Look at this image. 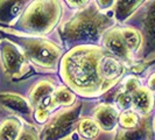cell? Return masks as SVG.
Returning a JSON list of instances; mask_svg holds the SVG:
<instances>
[{
    "label": "cell",
    "instance_id": "cell-1",
    "mask_svg": "<svg viewBox=\"0 0 155 140\" xmlns=\"http://www.w3.org/2000/svg\"><path fill=\"white\" fill-rule=\"evenodd\" d=\"M104 52L99 47L78 46L63 56L61 77L75 92L85 97L98 96L111 88L101 76L99 61Z\"/></svg>",
    "mask_w": 155,
    "mask_h": 140
},
{
    "label": "cell",
    "instance_id": "cell-2",
    "mask_svg": "<svg viewBox=\"0 0 155 140\" xmlns=\"http://www.w3.org/2000/svg\"><path fill=\"white\" fill-rule=\"evenodd\" d=\"M112 25L109 16L101 13L96 7L79 12L61 29V34L68 42L93 43L101 39L103 33Z\"/></svg>",
    "mask_w": 155,
    "mask_h": 140
},
{
    "label": "cell",
    "instance_id": "cell-3",
    "mask_svg": "<svg viewBox=\"0 0 155 140\" xmlns=\"http://www.w3.org/2000/svg\"><path fill=\"white\" fill-rule=\"evenodd\" d=\"M61 12L58 0H34L25 9L20 26L34 34H47L58 22Z\"/></svg>",
    "mask_w": 155,
    "mask_h": 140
},
{
    "label": "cell",
    "instance_id": "cell-4",
    "mask_svg": "<svg viewBox=\"0 0 155 140\" xmlns=\"http://www.w3.org/2000/svg\"><path fill=\"white\" fill-rule=\"evenodd\" d=\"M26 57L40 68L54 69L62 50L55 43L43 39H22L21 41Z\"/></svg>",
    "mask_w": 155,
    "mask_h": 140
},
{
    "label": "cell",
    "instance_id": "cell-5",
    "mask_svg": "<svg viewBox=\"0 0 155 140\" xmlns=\"http://www.w3.org/2000/svg\"><path fill=\"white\" fill-rule=\"evenodd\" d=\"M1 61L5 72L9 77L20 78L28 71L26 55L13 42L4 40L0 42Z\"/></svg>",
    "mask_w": 155,
    "mask_h": 140
},
{
    "label": "cell",
    "instance_id": "cell-6",
    "mask_svg": "<svg viewBox=\"0 0 155 140\" xmlns=\"http://www.w3.org/2000/svg\"><path fill=\"white\" fill-rule=\"evenodd\" d=\"M82 105L77 104L68 110L61 111L53 118V120L47 125L45 131L42 132L43 139H56L67 134L72 128V125L76 123Z\"/></svg>",
    "mask_w": 155,
    "mask_h": 140
},
{
    "label": "cell",
    "instance_id": "cell-7",
    "mask_svg": "<svg viewBox=\"0 0 155 140\" xmlns=\"http://www.w3.org/2000/svg\"><path fill=\"white\" fill-rule=\"evenodd\" d=\"M99 72L101 78L112 86L124 74V67L116 58L103 55L99 61Z\"/></svg>",
    "mask_w": 155,
    "mask_h": 140
},
{
    "label": "cell",
    "instance_id": "cell-8",
    "mask_svg": "<svg viewBox=\"0 0 155 140\" xmlns=\"http://www.w3.org/2000/svg\"><path fill=\"white\" fill-rule=\"evenodd\" d=\"M103 43L105 48L110 50L112 54L117 55L118 57L123 58L125 61H131V52L124 42L119 31L113 29V31L107 32L104 35Z\"/></svg>",
    "mask_w": 155,
    "mask_h": 140
},
{
    "label": "cell",
    "instance_id": "cell-9",
    "mask_svg": "<svg viewBox=\"0 0 155 140\" xmlns=\"http://www.w3.org/2000/svg\"><path fill=\"white\" fill-rule=\"evenodd\" d=\"M118 111L111 105H99L94 110V119L104 131H112L118 123Z\"/></svg>",
    "mask_w": 155,
    "mask_h": 140
},
{
    "label": "cell",
    "instance_id": "cell-10",
    "mask_svg": "<svg viewBox=\"0 0 155 140\" xmlns=\"http://www.w3.org/2000/svg\"><path fill=\"white\" fill-rule=\"evenodd\" d=\"M26 0H0V22L12 25L21 14Z\"/></svg>",
    "mask_w": 155,
    "mask_h": 140
},
{
    "label": "cell",
    "instance_id": "cell-11",
    "mask_svg": "<svg viewBox=\"0 0 155 140\" xmlns=\"http://www.w3.org/2000/svg\"><path fill=\"white\" fill-rule=\"evenodd\" d=\"M0 103L8 109L20 112L22 115L31 113V105L23 97L15 93H0Z\"/></svg>",
    "mask_w": 155,
    "mask_h": 140
},
{
    "label": "cell",
    "instance_id": "cell-12",
    "mask_svg": "<svg viewBox=\"0 0 155 140\" xmlns=\"http://www.w3.org/2000/svg\"><path fill=\"white\" fill-rule=\"evenodd\" d=\"M132 102L139 111L143 112V113H148L153 106L152 92L146 88L139 86L134 92H132Z\"/></svg>",
    "mask_w": 155,
    "mask_h": 140
},
{
    "label": "cell",
    "instance_id": "cell-13",
    "mask_svg": "<svg viewBox=\"0 0 155 140\" xmlns=\"http://www.w3.org/2000/svg\"><path fill=\"white\" fill-rule=\"evenodd\" d=\"M21 130V124L15 118L6 119L0 125V139L1 140H13L18 139Z\"/></svg>",
    "mask_w": 155,
    "mask_h": 140
},
{
    "label": "cell",
    "instance_id": "cell-14",
    "mask_svg": "<svg viewBox=\"0 0 155 140\" xmlns=\"http://www.w3.org/2000/svg\"><path fill=\"white\" fill-rule=\"evenodd\" d=\"M55 90L54 84L49 81H41L33 88L31 92V101L33 104H39L45 97L51 95Z\"/></svg>",
    "mask_w": 155,
    "mask_h": 140
},
{
    "label": "cell",
    "instance_id": "cell-15",
    "mask_svg": "<svg viewBox=\"0 0 155 140\" xmlns=\"http://www.w3.org/2000/svg\"><path fill=\"white\" fill-rule=\"evenodd\" d=\"M120 35L124 40V42L126 43L127 48L130 49V52L138 50L140 48L142 39H141V35L138 31H135L133 28H125L120 32Z\"/></svg>",
    "mask_w": 155,
    "mask_h": 140
},
{
    "label": "cell",
    "instance_id": "cell-16",
    "mask_svg": "<svg viewBox=\"0 0 155 140\" xmlns=\"http://www.w3.org/2000/svg\"><path fill=\"white\" fill-rule=\"evenodd\" d=\"M142 2V0H117V16L120 20H124L134 9Z\"/></svg>",
    "mask_w": 155,
    "mask_h": 140
},
{
    "label": "cell",
    "instance_id": "cell-17",
    "mask_svg": "<svg viewBox=\"0 0 155 140\" xmlns=\"http://www.w3.org/2000/svg\"><path fill=\"white\" fill-rule=\"evenodd\" d=\"M150 134L152 132L149 130V125L143 123L141 126L137 125L134 128H131L126 132H120L118 138L119 139H146Z\"/></svg>",
    "mask_w": 155,
    "mask_h": 140
},
{
    "label": "cell",
    "instance_id": "cell-18",
    "mask_svg": "<svg viewBox=\"0 0 155 140\" xmlns=\"http://www.w3.org/2000/svg\"><path fill=\"white\" fill-rule=\"evenodd\" d=\"M78 130H79L81 135H83L84 138H86V139H93L98 134L99 126L92 119L84 118V119L81 120V123L78 125Z\"/></svg>",
    "mask_w": 155,
    "mask_h": 140
},
{
    "label": "cell",
    "instance_id": "cell-19",
    "mask_svg": "<svg viewBox=\"0 0 155 140\" xmlns=\"http://www.w3.org/2000/svg\"><path fill=\"white\" fill-rule=\"evenodd\" d=\"M53 98L57 105H71L75 102V95L65 88H58L53 91Z\"/></svg>",
    "mask_w": 155,
    "mask_h": 140
},
{
    "label": "cell",
    "instance_id": "cell-20",
    "mask_svg": "<svg viewBox=\"0 0 155 140\" xmlns=\"http://www.w3.org/2000/svg\"><path fill=\"white\" fill-rule=\"evenodd\" d=\"M119 123L124 128L131 130L139 124V118H138V115L134 113L133 111H125L119 117Z\"/></svg>",
    "mask_w": 155,
    "mask_h": 140
},
{
    "label": "cell",
    "instance_id": "cell-21",
    "mask_svg": "<svg viewBox=\"0 0 155 140\" xmlns=\"http://www.w3.org/2000/svg\"><path fill=\"white\" fill-rule=\"evenodd\" d=\"M117 103H118V105L121 109H128L131 106V104H132V96H131V93L126 92V91L119 93L118 97H117Z\"/></svg>",
    "mask_w": 155,
    "mask_h": 140
},
{
    "label": "cell",
    "instance_id": "cell-22",
    "mask_svg": "<svg viewBox=\"0 0 155 140\" xmlns=\"http://www.w3.org/2000/svg\"><path fill=\"white\" fill-rule=\"evenodd\" d=\"M49 113H50V110L46 108L45 105H42V104H40L39 108L36 109L35 111V119L39 122V123H45L47 122V119H48V117H49Z\"/></svg>",
    "mask_w": 155,
    "mask_h": 140
},
{
    "label": "cell",
    "instance_id": "cell-23",
    "mask_svg": "<svg viewBox=\"0 0 155 140\" xmlns=\"http://www.w3.org/2000/svg\"><path fill=\"white\" fill-rule=\"evenodd\" d=\"M139 86H140V83L137 78L130 77V78H127V81L125 82V91L128 93H132V92H134Z\"/></svg>",
    "mask_w": 155,
    "mask_h": 140
},
{
    "label": "cell",
    "instance_id": "cell-24",
    "mask_svg": "<svg viewBox=\"0 0 155 140\" xmlns=\"http://www.w3.org/2000/svg\"><path fill=\"white\" fill-rule=\"evenodd\" d=\"M18 139H38V133L31 126H27L23 130L22 134L18 137Z\"/></svg>",
    "mask_w": 155,
    "mask_h": 140
},
{
    "label": "cell",
    "instance_id": "cell-25",
    "mask_svg": "<svg viewBox=\"0 0 155 140\" xmlns=\"http://www.w3.org/2000/svg\"><path fill=\"white\" fill-rule=\"evenodd\" d=\"M65 1L71 7H81V6H84L89 2V0H65Z\"/></svg>",
    "mask_w": 155,
    "mask_h": 140
},
{
    "label": "cell",
    "instance_id": "cell-26",
    "mask_svg": "<svg viewBox=\"0 0 155 140\" xmlns=\"http://www.w3.org/2000/svg\"><path fill=\"white\" fill-rule=\"evenodd\" d=\"M113 1H114V0H98V2H99V5H101V8L110 7V6L113 4Z\"/></svg>",
    "mask_w": 155,
    "mask_h": 140
},
{
    "label": "cell",
    "instance_id": "cell-27",
    "mask_svg": "<svg viewBox=\"0 0 155 140\" xmlns=\"http://www.w3.org/2000/svg\"><path fill=\"white\" fill-rule=\"evenodd\" d=\"M149 88L150 90H154V75H152L149 78Z\"/></svg>",
    "mask_w": 155,
    "mask_h": 140
}]
</instances>
